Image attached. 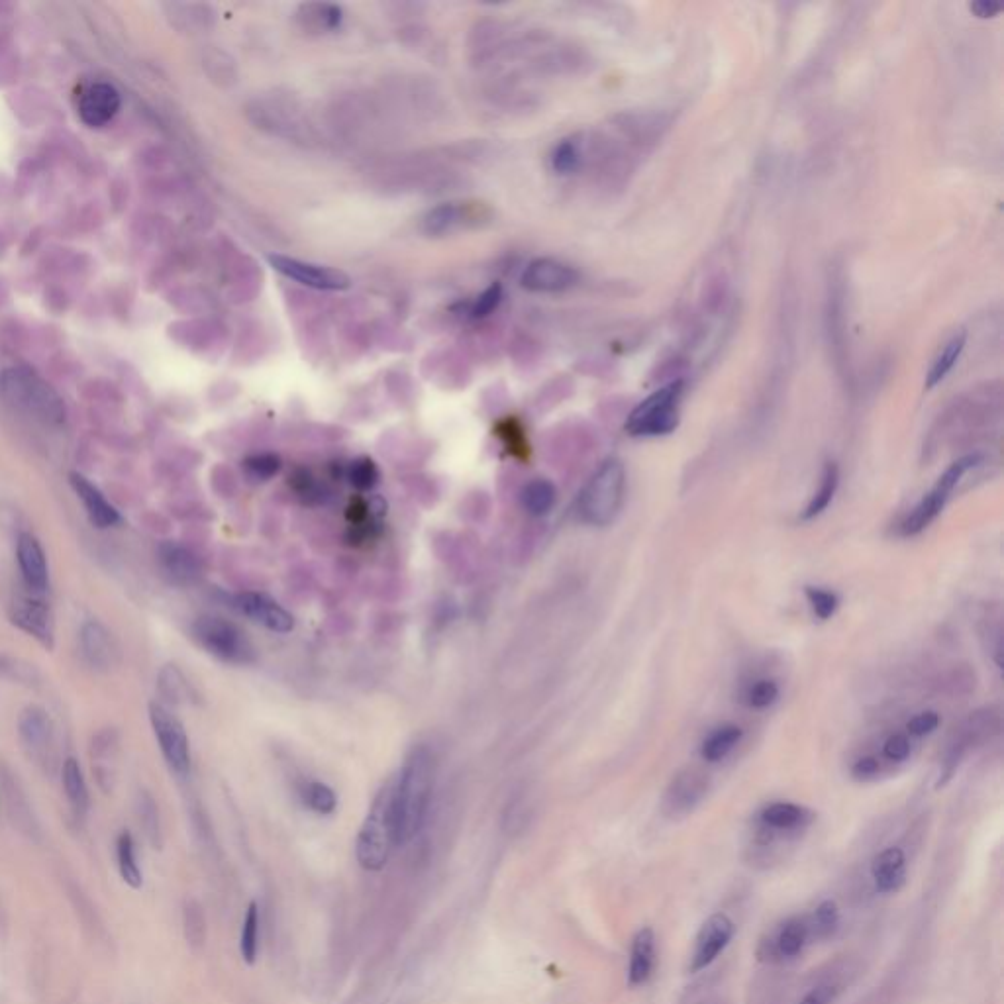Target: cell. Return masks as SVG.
<instances>
[{
	"label": "cell",
	"instance_id": "836d02e7",
	"mask_svg": "<svg viewBox=\"0 0 1004 1004\" xmlns=\"http://www.w3.org/2000/svg\"><path fill=\"white\" fill-rule=\"evenodd\" d=\"M557 501V489L548 479H534L522 491V504L532 516H546Z\"/></svg>",
	"mask_w": 1004,
	"mask_h": 1004
},
{
	"label": "cell",
	"instance_id": "ffe728a7",
	"mask_svg": "<svg viewBox=\"0 0 1004 1004\" xmlns=\"http://www.w3.org/2000/svg\"><path fill=\"white\" fill-rule=\"evenodd\" d=\"M18 732L24 748L36 757H44L53 746V724L44 708L30 706L18 720Z\"/></svg>",
	"mask_w": 1004,
	"mask_h": 1004
},
{
	"label": "cell",
	"instance_id": "f1b7e54d",
	"mask_svg": "<svg viewBox=\"0 0 1004 1004\" xmlns=\"http://www.w3.org/2000/svg\"><path fill=\"white\" fill-rule=\"evenodd\" d=\"M744 738V730L738 724H720L714 728L701 744V757L706 763H720L734 752Z\"/></svg>",
	"mask_w": 1004,
	"mask_h": 1004
},
{
	"label": "cell",
	"instance_id": "ab89813d",
	"mask_svg": "<svg viewBox=\"0 0 1004 1004\" xmlns=\"http://www.w3.org/2000/svg\"><path fill=\"white\" fill-rule=\"evenodd\" d=\"M159 691L165 699L173 703H185L191 699V687L183 673L175 665H167L159 673Z\"/></svg>",
	"mask_w": 1004,
	"mask_h": 1004
},
{
	"label": "cell",
	"instance_id": "60d3db41",
	"mask_svg": "<svg viewBox=\"0 0 1004 1004\" xmlns=\"http://www.w3.org/2000/svg\"><path fill=\"white\" fill-rule=\"evenodd\" d=\"M244 471L255 483H265L281 471V459L275 453H255L244 461Z\"/></svg>",
	"mask_w": 1004,
	"mask_h": 1004
},
{
	"label": "cell",
	"instance_id": "5b68a950",
	"mask_svg": "<svg viewBox=\"0 0 1004 1004\" xmlns=\"http://www.w3.org/2000/svg\"><path fill=\"white\" fill-rule=\"evenodd\" d=\"M395 846L393 783L381 789L357 834L355 857L365 871H381Z\"/></svg>",
	"mask_w": 1004,
	"mask_h": 1004
},
{
	"label": "cell",
	"instance_id": "1f68e13d",
	"mask_svg": "<svg viewBox=\"0 0 1004 1004\" xmlns=\"http://www.w3.org/2000/svg\"><path fill=\"white\" fill-rule=\"evenodd\" d=\"M806 922H808L810 942L830 940L840 928V908L830 899L822 901L806 916Z\"/></svg>",
	"mask_w": 1004,
	"mask_h": 1004
},
{
	"label": "cell",
	"instance_id": "5bb4252c",
	"mask_svg": "<svg viewBox=\"0 0 1004 1004\" xmlns=\"http://www.w3.org/2000/svg\"><path fill=\"white\" fill-rule=\"evenodd\" d=\"M736 934L732 918L724 912H716L704 920L689 959V973H701L708 969L720 954L730 946Z\"/></svg>",
	"mask_w": 1004,
	"mask_h": 1004
},
{
	"label": "cell",
	"instance_id": "f546056e",
	"mask_svg": "<svg viewBox=\"0 0 1004 1004\" xmlns=\"http://www.w3.org/2000/svg\"><path fill=\"white\" fill-rule=\"evenodd\" d=\"M587 163V140L583 134L561 140L552 153V167L559 175L577 173Z\"/></svg>",
	"mask_w": 1004,
	"mask_h": 1004
},
{
	"label": "cell",
	"instance_id": "8d00e7d4",
	"mask_svg": "<svg viewBox=\"0 0 1004 1004\" xmlns=\"http://www.w3.org/2000/svg\"><path fill=\"white\" fill-rule=\"evenodd\" d=\"M779 697H781L779 683L773 679H767V677L755 679L752 683H748L744 689V703L753 710H765V708L777 703Z\"/></svg>",
	"mask_w": 1004,
	"mask_h": 1004
},
{
	"label": "cell",
	"instance_id": "e0dca14e",
	"mask_svg": "<svg viewBox=\"0 0 1004 1004\" xmlns=\"http://www.w3.org/2000/svg\"><path fill=\"white\" fill-rule=\"evenodd\" d=\"M10 618L20 630H24L32 638H36L46 648L53 646L55 624H53L50 606L44 601L32 599V597L16 599L12 604V610H10Z\"/></svg>",
	"mask_w": 1004,
	"mask_h": 1004
},
{
	"label": "cell",
	"instance_id": "b9f144b4",
	"mask_svg": "<svg viewBox=\"0 0 1004 1004\" xmlns=\"http://www.w3.org/2000/svg\"><path fill=\"white\" fill-rule=\"evenodd\" d=\"M183 922H185V938L191 948H201L206 940V918L202 912L201 904L197 901H187L183 910Z\"/></svg>",
	"mask_w": 1004,
	"mask_h": 1004
},
{
	"label": "cell",
	"instance_id": "e575fe53",
	"mask_svg": "<svg viewBox=\"0 0 1004 1004\" xmlns=\"http://www.w3.org/2000/svg\"><path fill=\"white\" fill-rule=\"evenodd\" d=\"M301 18L306 28L310 30H334L342 22V8L334 4H304L301 6Z\"/></svg>",
	"mask_w": 1004,
	"mask_h": 1004
},
{
	"label": "cell",
	"instance_id": "4dcf8cb0",
	"mask_svg": "<svg viewBox=\"0 0 1004 1004\" xmlns=\"http://www.w3.org/2000/svg\"><path fill=\"white\" fill-rule=\"evenodd\" d=\"M61 777H63V789H65L67 801L73 806V810L77 814H85L89 810L91 797H89V787H87V781L83 777L81 765H79V761L75 757H67L65 759Z\"/></svg>",
	"mask_w": 1004,
	"mask_h": 1004
},
{
	"label": "cell",
	"instance_id": "74e56055",
	"mask_svg": "<svg viewBox=\"0 0 1004 1004\" xmlns=\"http://www.w3.org/2000/svg\"><path fill=\"white\" fill-rule=\"evenodd\" d=\"M240 954L248 965H253L259 955V908L255 903H250L244 916L240 934Z\"/></svg>",
	"mask_w": 1004,
	"mask_h": 1004
},
{
	"label": "cell",
	"instance_id": "277c9868",
	"mask_svg": "<svg viewBox=\"0 0 1004 1004\" xmlns=\"http://www.w3.org/2000/svg\"><path fill=\"white\" fill-rule=\"evenodd\" d=\"M685 379L669 381L638 402L626 418V432L632 438H663L677 430L681 401L685 397Z\"/></svg>",
	"mask_w": 1004,
	"mask_h": 1004
},
{
	"label": "cell",
	"instance_id": "7c38bea8",
	"mask_svg": "<svg viewBox=\"0 0 1004 1004\" xmlns=\"http://www.w3.org/2000/svg\"><path fill=\"white\" fill-rule=\"evenodd\" d=\"M269 263L283 277L297 281L310 289L346 291L352 285L350 277L344 271L328 267V265H318L312 261H302V259L287 257V255H271Z\"/></svg>",
	"mask_w": 1004,
	"mask_h": 1004
},
{
	"label": "cell",
	"instance_id": "d590c367",
	"mask_svg": "<svg viewBox=\"0 0 1004 1004\" xmlns=\"http://www.w3.org/2000/svg\"><path fill=\"white\" fill-rule=\"evenodd\" d=\"M302 803L316 814H332L338 808V797L332 787L320 781H308L301 789Z\"/></svg>",
	"mask_w": 1004,
	"mask_h": 1004
},
{
	"label": "cell",
	"instance_id": "7dc6e473",
	"mask_svg": "<svg viewBox=\"0 0 1004 1004\" xmlns=\"http://www.w3.org/2000/svg\"><path fill=\"white\" fill-rule=\"evenodd\" d=\"M140 818H142V824L146 828V834L150 836L151 842L157 846L159 844V818H157V808H155V803L153 799L148 797V795H142L140 799Z\"/></svg>",
	"mask_w": 1004,
	"mask_h": 1004
},
{
	"label": "cell",
	"instance_id": "30bf717a",
	"mask_svg": "<svg viewBox=\"0 0 1004 1004\" xmlns=\"http://www.w3.org/2000/svg\"><path fill=\"white\" fill-rule=\"evenodd\" d=\"M150 720L155 738L159 742V750L163 753L171 771H175L181 777L189 775L191 748H189V738H187V732H185V726L181 724V720L171 710H167L165 706L157 703L150 706Z\"/></svg>",
	"mask_w": 1004,
	"mask_h": 1004
},
{
	"label": "cell",
	"instance_id": "6da1fadb",
	"mask_svg": "<svg viewBox=\"0 0 1004 1004\" xmlns=\"http://www.w3.org/2000/svg\"><path fill=\"white\" fill-rule=\"evenodd\" d=\"M434 775V753L426 746H416L402 765L399 781L393 783L395 846L412 842L422 830L434 789Z\"/></svg>",
	"mask_w": 1004,
	"mask_h": 1004
},
{
	"label": "cell",
	"instance_id": "f907efd6",
	"mask_svg": "<svg viewBox=\"0 0 1004 1004\" xmlns=\"http://www.w3.org/2000/svg\"><path fill=\"white\" fill-rule=\"evenodd\" d=\"M969 12H971L975 18L987 20V18H995V16H999V14H1001V6H999V4H993V2L979 0V2H971V4H969Z\"/></svg>",
	"mask_w": 1004,
	"mask_h": 1004
},
{
	"label": "cell",
	"instance_id": "bcb514c9",
	"mask_svg": "<svg viewBox=\"0 0 1004 1004\" xmlns=\"http://www.w3.org/2000/svg\"><path fill=\"white\" fill-rule=\"evenodd\" d=\"M881 761L875 755H861L857 757L852 765V777L855 781H873L881 775Z\"/></svg>",
	"mask_w": 1004,
	"mask_h": 1004
},
{
	"label": "cell",
	"instance_id": "7402d4cb",
	"mask_svg": "<svg viewBox=\"0 0 1004 1004\" xmlns=\"http://www.w3.org/2000/svg\"><path fill=\"white\" fill-rule=\"evenodd\" d=\"M159 563L163 571L179 585H191L201 577L199 557L177 542H165L159 546Z\"/></svg>",
	"mask_w": 1004,
	"mask_h": 1004
},
{
	"label": "cell",
	"instance_id": "9c48e42d",
	"mask_svg": "<svg viewBox=\"0 0 1004 1004\" xmlns=\"http://www.w3.org/2000/svg\"><path fill=\"white\" fill-rule=\"evenodd\" d=\"M493 222V210L485 202H442L430 208L420 222V230L430 238H444L459 232L483 228Z\"/></svg>",
	"mask_w": 1004,
	"mask_h": 1004
},
{
	"label": "cell",
	"instance_id": "8992f818",
	"mask_svg": "<svg viewBox=\"0 0 1004 1004\" xmlns=\"http://www.w3.org/2000/svg\"><path fill=\"white\" fill-rule=\"evenodd\" d=\"M983 461L981 453H967L957 457L954 463L948 465V469L938 477L934 487L920 499V502L904 516L901 522V534L904 538H912L922 534L946 508L950 497L954 495L957 485L963 481V477L973 471L979 463Z\"/></svg>",
	"mask_w": 1004,
	"mask_h": 1004
},
{
	"label": "cell",
	"instance_id": "52a82bcc",
	"mask_svg": "<svg viewBox=\"0 0 1004 1004\" xmlns=\"http://www.w3.org/2000/svg\"><path fill=\"white\" fill-rule=\"evenodd\" d=\"M999 730H1001V714L997 710L983 708V710L971 712V716L959 726V730H955L954 738L948 742V748L940 761L936 787L938 789L946 787L954 779L955 771L959 769L967 752L975 744L985 742L991 736L999 734Z\"/></svg>",
	"mask_w": 1004,
	"mask_h": 1004
},
{
	"label": "cell",
	"instance_id": "d6a6232c",
	"mask_svg": "<svg viewBox=\"0 0 1004 1004\" xmlns=\"http://www.w3.org/2000/svg\"><path fill=\"white\" fill-rule=\"evenodd\" d=\"M116 859H118V871L122 881L132 887L140 889L144 885V873L138 865L136 857V842L130 832H122L116 840Z\"/></svg>",
	"mask_w": 1004,
	"mask_h": 1004
},
{
	"label": "cell",
	"instance_id": "cb8c5ba5",
	"mask_svg": "<svg viewBox=\"0 0 1004 1004\" xmlns=\"http://www.w3.org/2000/svg\"><path fill=\"white\" fill-rule=\"evenodd\" d=\"M655 969V932L652 928H640L632 940L630 965H628V985L642 987L652 979Z\"/></svg>",
	"mask_w": 1004,
	"mask_h": 1004
},
{
	"label": "cell",
	"instance_id": "44dd1931",
	"mask_svg": "<svg viewBox=\"0 0 1004 1004\" xmlns=\"http://www.w3.org/2000/svg\"><path fill=\"white\" fill-rule=\"evenodd\" d=\"M16 559L26 585L34 591H44L48 587V561L42 544L32 534H20L16 546Z\"/></svg>",
	"mask_w": 1004,
	"mask_h": 1004
},
{
	"label": "cell",
	"instance_id": "f6af8a7d",
	"mask_svg": "<svg viewBox=\"0 0 1004 1004\" xmlns=\"http://www.w3.org/2000/svg\"><path fill=\"white\" fill-rule=\"evenodd\" d=\"M910 752H912V744H910V738L906 734H891L885 742H883V757L891 763H903L908 757H910Z\"/></svg>",
	"mask_w": 1004,
	"mask_h": 1004
},
{
	"label": "cell",
	"instance_id": "ac0fdd59",
	"mask_svg": "<svg viewBox=\"0 0 1004 1004\" xmlns=\"http://www.w3.org/2000/svg\"><path fill=\"white\" fill-rule=\"evenodd\" d=\"M120 108V95L108 83H97L83 91L79 99V116L91 128L108 124Z\"/></svg>",
	"mask_w": 1004,
	"mask_h": 1004
},
{
	"label": "cell",
	"instance_id": "484cf974",
	"mask_svg": "<svg viewBox=\"0 0 1004 1004\" xmlns=\"http://www.w3.org/2000/svg\"><path fill=\"white\" fill-rule=\"evenodd\" d=\"M965 348H967V332L965 330L954 332L942 344V348L934 355L930 369L926 373V381H924L926 389H936L940 383H944L948 379V375L954 371L955 365L959 363Z\"/></svg>",
	"mask_w": 1004,
	"mask_h": 1004
},
{
	"label": "cell",
	"instance_id": "9a60e30c",
	"mask_svg": "<svg viewBox=\"0 0 1004 1004\" xmlns=\"http://www.w3.org/2000/svg\"><path fill=\"white\" fill-rule=\"evenodd\" d=\"M808 944L812 942L806 916H791L761 940L757 955L765 961H791L803 954Z\"/></svg>",
	"mask_w": 1004,
	"mask_h": 1004
},
{
	"label": "cell",
	"instance_id": "ee69618b",
	"mask_svg": "<svg viewBox=\"0 0 1004 1004\" xmlns=\"http://www.w3.org/2000/svg\"><path fill=\"white\" fill-rule=\"evenodd\" d=\"M940 722H942V718H940V714H938V712H934V710H924V712H920V714H916V716H912V718L908 720L906 730H908V734H910V736H914V738H924V736L934 734V732L938 730Z\"/></svg>",
	"mask_w": 1004,
	"mask_h": 1004
},
{
	"label": "cell",
	"instance_id": "7bdbcfd3",
	"mask_svg": "<svg viewBox=\"0 0 1004 1004\" xmlns=\"http://www.w3.org/2000/svg\"><path fill=\"white\" fill-rule=\"evenodd\" d=\"M348 479L357 491H371L379 483V469L373 459L359 457L350 463Z\"/></svg>",
	"mask_w": 1004,
	"mask_h": 1004
},
{
	"label": "cell",
	"instance_id": "d6986e66",
	"mask_svg": "<svg viewBox=\"0 0 1004 1004\" xmlns=\"http://www.w3.org/2000/svg\"><path fill=\"white\" fill-rule=\"evenodd\" d=\"M871 879L883 895L899 893L906 883V855L901 848L891 846L873 857Z\"/></svg>",
	"mask_w": 1004,
	"mask_h": 1004
},
{
	"label": "cell",
	"instance_id": "d4e9b609",
	"mask_svg": "<svg viewBox=\"0 0 1004 1004\" xmlns=\"http://www.w3.org/2000/svg\"><path fill=\"white\" fill-rule=\"evenodd\" d=\"M81 650L95 669H110L116 659V646L108 630L99 622H87L81 630Z\"/></svg>",
	"mask_w": 1004,
	"mask_h": 1004
},
{
	"label": "cell",
	"instance_id": "681fc988",
	"mask_svg": "<svg viewBox=\"0 0 1004 1004\" xmlns=\"http://www.w3.org/2000/svg\"><path fill=\"white\" fill-rule=\"evenodd\" d=\"M502 301V287L501 285H491L477 302L473 304V310L471 314L475 318H483V316H489L493 310H497V306L501 304Z\"/></svg>",
	"mask_w": 1004,
	"mask_h": 1004
},
{
	"label": "cell",
	"instance_id": "2e32d148",
	"mask_svg": "<svg viewBox=\"0 0 1004 1004\" xmlns=\"http://www.w3.org/2000/svg\"><path fill=\"white\" fill-rule=\"evenodd\" d=\"M232 606L250 618L253 622L261 624L263 628L277 632V634H287L295 628V618L291 612H287L275 599L263 595V593H253L246 591L240 593L232 599Z\"/></svg>",
	"mask_w": 1004,
	"mask_h": 1004
},
{
	"label": "cell",
	"instance_id": "7a4b0ae2",
	"mask_svg": "<svg viewBox=\"0 0 1004 1004\" xmlns=\"http://www.w3.org/2000/svg\"><path fill=\"white\" fill-rule=\"evenodd\" d=\"M626 499V467L618 457H608L599 465V469L591 475L587 485L583 487L577 512L579 518L595 528L610 526Z\"/></svg>",
	"mask_w": 1004,
	"mask_h": 1004
},
{
	"label": "cell",
	"instance_id": "ba28073f",
	"mask_svg": "<svg viewBox=\"0 0 1004 1004\" xmlns=\"http://www.w3.org/2000/svg\"><path fill=\"white\" fill-rule=\"evenodd\" d=\"M193 634L197 642L214 657L234 663V665H250L255 663L257 655L246 634L230 620L220 616H201L193 624Z\"/></svg>",
	"mask_w": 1004,
	"mask_h": 1004
},
{
	"label": "cell",
	"instance_id": "603a6c76",
	"mask_svg": "<svg viewBox=\"0 0 1004 1004\" xmlns=\"http://www.w3.org/2000/svg\"><path fill=\"white\" fill-rule=\"evenodd\" d=\"M71 487L75 489L77 497L83 502V506L95 526L110 528V526L118 524V520H120L118 510L104 499L101 491L87 477H83L79 473H71Z\"/></svg>",
	"mask_w": 1004,
	"mask_h": 1004
},
{
	"label": "cell",
	"instance_id": "c3c4849f",
	"mask_svg": "<svg viewBox=\"0 0 1004 1004\" xmlns=\"http://www.w3.org/2000/svg\"><path fill=\"white\" fill-rule=\"evenodd\" d=\"M840 991L842 989L836 983H820V985L812 987L799 1001V1004H832L838 999Z\"/></svg>",
	"mask_w": 1004,
	"mask_h": 1004
},
{
	"label": "cell",
	"instance_id": "3957f363",
	"mask_svg": "<svg viewBox=\"0 0 1004 1004\" xmlns=\"http://www.w3.org/2000/svg\"><path fill=\"white\" fill-rule=\"evenodd\" d=\"M0 391L12 406L48 426L65 422V404L59 395L40 375L26 367L6 369L0 377Z\"/></svg>",
	"mask_w": 1004,
	"mask_h": 1004
},
{
	"label": "cell",
	"instance_id": "83f0119b",
	"mask_svg": "<svg viewBox=\"0 0 1004 1004\" xmlns=\"http://www.w3.org/2000/svg\"><path fill=\"white\" fill-rule=\"evenodd\" d=\"M838 487H840V467L836 461L828 459L822 467V475H820V485L816 489V493L810 497L808 504L804 506L803 512H801V520L803 522H812L816 518H820L828 508L830 504L836 499V493H838Z\"/></svg>",
	"mask_w": 1004,
	"mask_h": 1004
},
{
	"label": "cell",
	"instance_id": "f35d334b",
	"mask_svg": "<svg viewBox=\"0 0 1004 1004\" xmlns=\"http://www.w3.org/2000/svg\"><path fill=\"white\" fill-rule=\"evenodd\" d=\"M804 597L812 610V616L820 622L830 620L840 608V597L834 591L824 589V587H810L808 585V587H804Z\"/></svg>",
	"mask_w": 1004,
	"mask_h": 1004
},
{
	"label": "cell",
	"instance_id": "4fadbf2b",
	"mask_svg": "<svg viewBox=\"0 0 1004 1004\" xmlns=\"http://www.w3.org/2000/svg\"><path fill=\"white\" fill-rule=\"evenodd\" d=\"M579 279V271L573 265L553 257H540L528 263L520 283L530 293L557 295L577 287Z\"/></svg>",
	"mask_w": 1004,
	"mask_h": 1004
},
{
	"label": "cell",
	"instance_id": "4316f807",
	"mask_svg": "<svg viewBox=\"0 0 1004 1004\" xmlns=\"http://www.w3.org/2000/svg\"><path fill=\"white\" fill-rule=\"evenodd\" d=\"M844 299H846V293H844V285L842 281H838L834 277V283L830 281V291H828V310H826V326H828V336H830V346L834 348V357L838 359V363H844V352H846V340H844V334H846V324H844V318H846V308H844Z\"/></svg>",
	"mask_w": 1004,
	"mask_h": 1004
},
{
	"label": "cell",
	"instance_id": "8fae6325",
	"mask_svg": "<svg viewBox=\"0 0 1004 1004\" xmlns=\"http://www.w3.org/2000/svg\"><path fill=\"white\" fill-rule=\"evenodd\" d=\"M710 789L708 775H704L697 767H685L677 775H673L671 783L665 789L661 810L671 820H681L693 814L701 804Z\"/></svg>",
	"mask_w": 1004,
	"mask_h": 1004
}]
</instances>
